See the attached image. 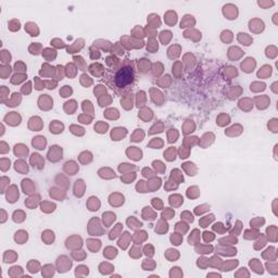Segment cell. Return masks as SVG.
Segmentation results:
<instances>
[{"label":"cell","instance_id":"cell-51","mask_svg":"<svg viewBox=\"0 0 278 278\" xmlns=\"http://www.w3.org/2000/svg\"><path fill=\"white\" fill-rule=\"evenodd\" d=\"M183 276V273H181V268L179 267H173L172 270H171V273H170V276L171 277H173V276Z\"/></svg>","mask_w":278,"mask_h":278},{"label":"cell","instance_id":"cell-48","mask_svg":"<svg viewBox=\"0 0 278 278\" xmlns=\"http://www.w3.org/2000/svg\"><path fill=\"white\" fill-rule=\"evenodd\" d=\"M83 109H84V111H86L87 110V113H88V110H90L91 112L94 111V109H92V104L89 100L83 101Z\"/></svg>","mask_w":278,"mask_h":278},{"label":"cell","instance_id":"cell-33","mask_svg":"<svg viewBox=\"0 0 278 278\" xmlns=\"http://www.w3.org/2000/svg\"><path fill=\"white\" fill-rule=\"evenodd\" d=\"M158 42H156L154 38H151L150 40H149V45L147 46V49H149V50L151 51V52H154V51L158 50Z\"/></svg>","mask_w":278,"mask_h":278},{"label":"cell","instance_id":"cell-54","mask_svg":"<svg viewBox=\"0 0 278 278\" xmlns=\"http://www.w3.org/2000/svg\"><path fill=\"white\" fill-rule=\"evenodd\" d=\"M208 264H209V260L204 259V258L198 260V266H199V267H202V268H204V267H205Z\"/></svg>","mask_w":278,"mask_h":278},{"label":"cell","instance_id":"cell-45","mask_svg":"<svg viewBox=\"0 0 278 278\" xmlns=\"http://www.w3.org/2000/svg\"><path fill=\"white\" fill-rule=\"evenodd\" d=\"M181 220H187L188 222H193V215L192 214H190L189 212H183L181 214Z\"/></svg>","mask_w":278,"mask_h":278},{"label":"cell","instance_id":"cell-49","mask_svg":"<svg viewBox=\"0 0 278 278\" xmlns=\"http://www.w3.org/2000/svg\"><path fill=\"white\" fill-rule=\"evenodd\" d=\"M152 204H153V206L156 209V210H161L162 209V201L159 199V198H153L152 199Z\"/></svg>","mask_w":278,"mask_h":278},{"label":"cell","instance_id":"cell-17","mask_svg":"<svg viewBox=\"0 0 278 278\" xmlns=\"http://www.w3.org/2000/svg\"><path fill=\"white\" fill-rule=\"evenodd\" d=\"M196 251L198 253H201V254H209V253H212L213 251V247L212 246H197L196 247Z\"/></svg>","mask_w":278,"mask_h":278},{"label":"cell","instance_id":"cell-59","mask_svg":"<svg viewBox=\"0 0 278 278\" xmlns=\"http://www.w3.org/2000/svg\"><path fill=\"white\" fill-rule=\"evenodd\" d=\"M46 85H47L48 89H54L56 88L57 82L54 81H46Z\"/></svg>","mask_w":278,"mask_h":278},{"label":"cell","instance_id":"cell-42","mask_svg":"<svg viewBox=\"0 0 278 278\" xmlns=\"http://www.w3.org/2000/svg\"><path fill=\"white\" fill-rule=\"evenodd\" d=\"M203 238H204V241L205 242H210L212 240H214L215 236L213 233H210V231H204L203 233Z\"/></svg>","mask_w":278,"mask_h":278},{"label":"cell","instance_id":"cell-31","mask_svg":"<svg viewBox=\"0 0 278 278\" xmlns=\"http://www.w3.org/2000/svg\"><path fill=\"white\" fill-rule=\"evenodd\" d=\"M213 220H214V215L213 214H210V215H208V216H204L202 220L200 221L201 227H206L208 224H210Z\"/></svg>","mask_w":278,"mask_h":278},{"label":"cell","instance_id":"cell-12","mask_svg":"<svg viewBox=\"0 0 278 278\" xmlns=\"http://www.w3.org/2000/svg\"><path fill=\"white\" fill-rule=\"evenodd\" d=\"M65 171L69 173L70 175H75V173L77 172L78 166L74 161H69L65 163V166H64Z\"/></svg>","mask_w":278,"mask_h":278},{"label":"cell","instance_id":"cell-41","mask_svg":"<svg viewBox=\"0 0 278 278\" xmlns=\"http://www.w3.org/2000/svg\"><path fill=\"white\" fill-rule=\"evenodd\" d=\"M174 215H175V212L173 211V210H171V209H166V210L162 213V217H163V218H168V220L172 218Z\"/></svg>","mask_w":278,"mask_h":278},{"label":"cell","instance_id":"cell-32","mask_svg":"<svg viewBox=\"0 0 278 278\" xmlns=\"http://www.w3.org/2000/svg\"><path fill=\"white\" fill-rule=\"evenodd\" d=\"M70 129H71V131H72L74 135H78V136H82V135L85 134V129H84L83 127H79V126L72 125Z\"/></svg>","mask_w":278,"mask_h":278},{"label":"cell","instance_id":"cell-11","mask_svg":"<svg viewBox=\"0 0 278 278\" xmlns=\"http://www.w3.org/2000/svg\"><path fill=\"white\" fill-rule=\"evenodd\" d=\"M126 153L128 154V158H131L134 160H140L141 159V151L139 149H136V147H131L126 151Z\"/></svg>","mask_w":278,"mask_h":278},{"label":"cell","instance_id":"cell-38","mask_svg":"<svg viewBox=\"0 0 278 278\" xmlns=\"http://www.w3.org/2000/svg\"><path fill=\"white\" fill-rule=\"evenodd\" d=\"M72 92H73V90H72V88H71V87H70V86H64L63 88L60 90V95H61L62 97L65 98V97H69V96L71 95Z\"/></svg>","mask_w":278,"mask_h":278},{"label":"cell","instance_id":"cell-60","mask_svg":"<svg viewBox=\"0 0 278 278\" xmlns=\"http://www.w3.org/2000/svg\"><path fill=\"white\" fill-rule=\"evenodd\" d=\"M206 205H201V206H197L196 208V213L197 214H201V213H203V212H205V211H208V209H209V206L206 209H204L205 208Z\"/></svg>","mask_w":278,"mask_h":278},{"label":"cell","instance_id":"cell-16","mask_svg":"<svg viewBox=\"0 0 278 278\" xmlns=\"http://www.w3.org/2000/svg\"><path fill=\"white\" fill-rule=\"evenodd\" d=\"M42 240H45L47 245L52 243L54 241V234H53V231L46 230L45 233H42Z\"/></svg>","mask_w":278,"mask_h":278},{"label":"cell","instance_id":"cell-27","mask_svg":"<svg viewBox=\"0 0 278 278\" xmlns=\"http://www.w3.org/2000/svg\"><path fill=\"white\" fill-rule=\"evenodd\" d=\"M191 21L192 22H195V20H193V17H191V15H186V17H184V20L181 21V27H188V26H191Z\"/></svg>","mask_w":278,"mask_h":278},{"label":"cell","instance_id":"cell-22","mask_svg":"<svg viewBox=\"0 0 278 278\" xmlns=\"http://www.w3.org/2000/svg\"><path fill=\"white\" fill-rule=\"evenodd\" d=\"M199 239H200V234H199V230H198V229H195V230L192 231L191 236H189V239H188V241H189L190 245H196Z\"/></svg>","mask_w":278,"mask_h":278},{"label":"cell","instance_id":"cell-2","mask_svg":"<svg viewBox=\"0 0 278 278\" xmlns=\"http://www.w3.org/2000/svg\"><path fill=\"white\" fill-rule=\"evenodd\" d=\"M72 266V261L69 260L66 256H60L58 259V270L60 273H65Z\"/></svg>","mask_w":278,"mask_h":278},{"label":"cell","instance_id":"cell-29","mask_svg":"<svg viewBox=\"0 0 278 278\" xmlns=\"http://www.w3.org/2000/svg\"><path fill=\"white\" fill-rule=\"evenodd\" d=\"M164 158H166L168 161H173L175 160V149L171 147L170 149H167L164 152Z\"/></svg>","mask_w":278,"mask_h":278},{"label":"cell","instance_id":"cell-7","mask_svg":"<svg viewBox=\"0 0 278 278\" xmlns=\"http://www.w3.org/2000/svg\"><path fill=\"white\" fill-rule=\"evenodd\" d=\"M85 192V183L83 179H78L75 181V186H74V193L76 197H82Z\"/></svg>","mask_w":278,"mask_h":278},{"label":"cell","instance_id":"cell-26","mask_svg":"<svg viewBox=\"0 0 278 278\" xmlns=\"http://www.w3.org/2000/svg\"><path fill=\"white\" fill-rule=\"evenodd\" d=\"M20 101H21V97H20L19 94H13V97H12V99L10 101H8V104L7 106H10V107H15V106H19Z\"/></svg>","mask_w":278,"mask_h":278},{"label":"cell","instance_id":"cell-23","mask_svg":"<svg viewBox=\"0 0 278 278\" xmlns=\"http://www.w3.org/2000/svg\"><path fill=\"white\" fill-rule=\"evenodd\" d=\"M160 37H161V40L163 42V45H166L171 40V38H172V33L170 31H163L161 33V35H160Z\"/></svg>","mask_w":278,"mask_h":278},{"label":"cell","instance_id":"cell-4","mask_svg":"<svg viewBox=\"0 0 278 278\" xmlns=\"http://www.w3.org/2000/svg\"><path fill=\"white\" fill-rule=\"evenodd\" d=\"M5 120H6V122L8 123V124H10V125H19L20 122H21V116H20L19 114L15 113V112H11L10 114H8L6 117H5Z\"/></svg>","mask_w":278,"mask_h":278},{"label":"cell","instance_id":"cell-43","mask_svg":"<svg viewBox=\"0 0 278 278\" xmlns=\"http://www.w3.org/2000/svg\"><path fill=\"white\" fill-rule=\"evenodd\" d=\"M14 69H15V71H17V73L25 72L26 66H25V64L23 63V62L19 61V62H17V63H15V66H14Z\"/></svg>","mask_w":278,"mask_h":278},{"label":"cell","instance_id":"cell-20","mask_svg":"<svg viewBox=\"0 0 278 278\" xmlns=\"http://www.w3.org/2000/svg\"><path fill=\"white\" fill-rule=\"evenodd\" d=\"M270 74H272V67L268 65H264L262 67V71L258 73V76L259 77H267V76H270Z\"/></svg>","mask_w":278,"mask_h":278},{"label":"cell","instance_id":"cell-3","mask_svg":"<svg viewBox=\"0 0 278 278\" xmlns=\"http://www.w3.org/2000/svg\"><path fill=\"white\" fill-rule=\"evenodd\" d=\"M48 159L53 162H57L60 159H62V148H60L59 146H52L48 153Z\"/></svg>","mask_w":278,"mask_h":278},{"label":"cell","instance_id":"cell-57","mask_svg":"<svg viewBox=\"0 0 278 278\" xmlns=\"http://www.w3.org/2000/svg\"><path fill=\"white\" fill-rule=\"evenodd\" d=\"M153 174L154 173L151 170H149V168H144V171H142V175L145 176V177H152Z\"/></svg>","mask_w":278,"mask_h":278},{"label":"cell","instance_id":"cell-14","mask_svg":"<svg viewBox=\"0 0 278 278\" xmlns=\"http://www.w3.org/2000/svg\"><path fill=\"white\" fill-rule=\"evenodd\" d=\"M250 266L256 274H263V267H262L261 262L258 259H253L250 262Z\"/></svg>","mask_w":278,"mask_h":278},{"label":"cell","instance_id":"cell-47","mask_svg":"<svg viewBox=\"0 0 278 278\" xmlns=\"http://www.w3.org/2000/svg\"><path fill=\"white\" fill-rule=\"evenodd\" d=\"M145 254L147 256H152L153 254H154V249H153V247L152 246H150V245H147L145 247Z\"/></svg>","mask_w":278,"mask_h":278},{"label":"cell","instance_id":"cell-5","mask_svg":"<svg viewBox=\"0 0 278 278\" xmlns=\"http://www.w3.org/2000/svg\"><path fill=\"white\" fill-rule=\"evenodd\" d=\"M31 163L33 164L34 167H37V168H42L45 166V161L44 159L42 158V156H39L37 153H34L31 158Z\"/></svg>","mask_w":278,"mask_h":278},{"label":"cell","instance_id":"cell-25","mask_svg":"<svg viewBox=\"0 0 278 278\" xmlns=\"http://www.w3.org/2000/svg\"><path fill=\"white\" fill-rule=\"evenodd\" d=\"M98 70H103V66L101 65V64H99V63L92 64V65H90V66H89V71H90V72H91L94 75L100 76L101 74L98 72Z\"/></svg>","mask_w":278,"mask_h":278},{"label":"cell","instance_id":"cell-53","mask_svg":"<svg viewBox=\"0 0 278 278\" xmlns=\"http://www.w3.org/2000/svg\"><path fill=\"white\" fill-rule=\"evenodd\" d=\"M213 229L215 231H218V233H224L225 231V228H224V225L222 223H216L214 226H213Z\"/></svg>","mask_w":278,"mask_h":278},{"label":"cell","instance_id":"cell-40","mask_svg":"<svg viewBox=\"0 0 278 278\" xmlns=\"http://www.w3.org/2000/svg\"><path fill=\"white\" fill-rule=\"evenodd\" d=\"M268 128L274 133H277V120L273 119V120L268 121Z\"/></svg>","mask_w":278,"mask_h":278},{"label":"cell","instance_id":"cell-36","mask_svg":"<svg viewBox=\"0 0 278 278\" xmlns=\"http://www.w3.org/2000/svg\"><path fill=\"white\" fill-rule=\"evenodd\" d=\"M42 56L47 59H48V56H50V59H54L57 56V52L54 50H52V49H50V48H47V49H45V50L42 51Z\"/></svg>","mask_w":278,"mask_h":278},{"label":"cell","instance_id":"cell-28","mask_svg":"<svg viewBox=\"0 0 278 278\" xmlns=\"http://www.w3.org/2000/svg\"><path fill=\"white\" fill-rule=\"evenodd\" d=\"M25 220V214L23 213L22 211H15L13 213V221L14 222H23V221Z\"/></svg>","mask_w":278,"mask_h":278},{"label":"cell","instance_id":"cell-63","mask_svg":"<svg viewBox=\"0 0 278 278\" xmlns=\"http://www.w3.org/2000/svg\"><path fill=\"white\" fill-rule=\"evenodd\" d=\"M211 276H215V277H221L220 274H216V273H211V274H208V277H211Z\"/></svg>","mask_w":278,"mask_h":278},{"label":"cell","instance_id":"cell-64","mask_svg":"<svg viewBox=\"0 0 278 278\" xmlns=\"http://www.w3.org/2000/svg\"><path fill=\"white\" fill-rule=\"evenodd\" d=\"M1 212H2V213H3V217H2V221H1V222H2V223H5V222H6V216H7V215H6V212L3 211V210H2V211H1Z\"/></svg>","mask_w":278,"mask_h":278},{"label":"cell","instance_id":"cell-56","mask_svg":"<svg viewBox=\"0 0 278 278\" xmlns=\"http://www.w3.org/2000/svg\"><path fill=\"white\" fill-rule=\"evenodd\" d=\"M179 153H181V159H186V158H188V156H189V150L185 151V148L181 147V150H179Z\"/></svg>","mask_w":278,"mask_h":278},{"label":"cell","instance_id":"cell-55","mask_svg":"<svg viewBox=\"0 0 278 278\" xmlns=\"http://www.w3.org/2000/svg\"><path fill=\"white\" fill-rule=\"evenodd\" d=\"M31 86H32L31 82H28L27 84H25V85L22 87V92H23V94H29V92H31Z\"/></svg>","mask_w":278,"mask_h":278},{"label":"cell","instance_id":"cell-44","mask_svg":"<svg viewBox=\"0 0 278 278\" xmlns=\"http://www.w3.org/2000/svg\"><path fill=\"white\" fill-rule=\"evenodd\" d=\"M153 166L156 167V171H160V172H164L165 171V165L161 161H154L153 162Z\"/></svg>","mask_w":278,"mask_h":278},{"label":"cell","instance_id":"cell-6","mask_svg":"<svg viewBox=\"0 0 278 278\" xmlns=\"http://www.w3.org/2000/svg\"><path fill=\"white\" fill-rule=\"evenodd\" d=\"M254 66H255V60L253 58H248L246 61H243L241 63V67L243 69V71L247 73L252 72Z\"/></svg>","mask_w":278,"mask_h":278},{"label":"cell","instance_id":"cell-15","mask_svg":"<svg viewBox=\"0 0 278 278\" xmlns=\"http://www.w3.org/2000/svg\"><path fill=\"white\" fill-rule=\"evenodd\" d=\"M27 238H28L27 233H25L24 230L17 231V234H15V237H14V239H15V241L19 242L20 245H22L23 242H25L26 240H27Z\"/></svg>","mask_w":278,"mask_h":278},{"label":"cell","instance_id":"cell-34","mask_svg":"<svg viewBox=\"0 0 278 278\" xmlns=\"http://www.w3.org/2000/svg\"><path fill=\"white\" fill-rule=\"evenodd\" d=\"M25 78H26L25 75H23V74H21V73H17V74L13 75V77H12L11 82H12V84H20L21 82L24 81Z\"/></svg>","mask_w":278,"mask_h":278},{"label":"cell","instance_id":"cell-50","mask_svg":"<svg viewBox=\"0 0 278 278\" xmlns=\"http://www.w3.org/2000/svg\"><path fill=\"white\" fill-rule=\"evenodd\" d=\"M40 48H42V46H40L39 44H33L31 47H29V51H31L32 54H38L39 52L37 50L40 49Z\"/></svg>","mask_w":278,"mask_h":278},{"label":"cell","instance_id":"cell-62","mask_svg":"<svg viewBox=\"0 0 278 278\" xmlns=\"http://www.w3.org/2000/svg\"><path fill=\"white\" fill-rule=\"evenodd\" d=\"M154 129H156V133H161V131H162V124H161V123H160V124H158V125L156 124V125L153 126V127L150 129V131H154ZM150 131H149V133H150Z\"/></svg>","mask_w":278,"mask_h":278},{"label":"cell","instance_id":"cell-1","mask_svg":"<svg viewBox=\"0 0 278 278\" xmlns=\"http://www.w3.org/2000/svg\"><path fill=\"white\" fill-rule=\"evenodd\" d=\"M134 82V71L133 67L125 65L121 67L115 75V84L120 88H125Z\"/></svg>","mask_w":278,"mask_h":278},{"label":"cell","instance_id":"cell-52","mask_svg":"<svg viewBox=\"0 0 278 278\" xmlns=\"http://www.w3.org/2000/svg\"><path fill=\"white\" fill-rule=\"evenodd\" d=\"M78 120L81 121L82 123H84V124H90V122H91V117L90 116H88V115H81V116L78 117Z\"/></svg>","mask_w":278,"mask_h":278},{"label":"cell","instance_id":"cell-61","mask_svg":"<svg viewBox=\"0 0 278 278\" xmlns=\"http://www.w3.org/2000/svg\"><path fill=\"white\" fill-rule=\"evenodd\" d=\"M42 67H44V69H49V70H52V69H53V67H51L50 65H49V64H47V63H46V64H42ZM40 75L49 76V74H48L47 70H46L45 72H40Z\"/></svg>","mask_w":278,"mask_h":278},{"label":"cell","instance_id":"cell-39","mask_svg":"<svg viewBox=\"0 0 278 278\" xmlns=\"http://www.w3.org/2000/svg\"><path fill=\"white\" fill-rule=\"evenodd\" d=\"M175 228L177 231H181V234H184V233H186L188 230V225L185 224V223H177Z\"/></svg>","mask_w":278,"mask_h":278},{"label":"cell","instance_id":"cell-21","mask_svg":"<svg viewBox=\"0 0 278 278\" xmlns=\"http://www.w3.org/2000/svg\"><path fill=\"white\" fill-rule=\"evenodd\" d=\"M67 241H71L73 242L72 245L67 246V248H71V249H74V248H79L82 246V238L81 237H76L75 236V241H73V237H71V238H67Z\"/></svg>","mask_w":278,"mask_h":278},{"label":"cell","instance_id":"cell-19","mask_svg":"<svg viewBox=\"0 0 278 278\" xmlns=\"http://www.w3.org/2000/svg\"><path fill=\"white\" fill-rule=\"evenodd\" d=\"M127 224H128V227L131 228V229H136V228L141 227L142 226L141 223L138 222L135 217H129V218L127 220Z\"/></svg>","mask_w":278,"mask_h":278},{"label":"cell","instance_id":"cell-8","mask_svg":"<svg viewBox=\"0 0 278 278\" xmlns=\"http://www.w3.org/2000/svg\"><path fill=\"white\" fill-rule=\"evenodd\" d=\"M126 134H127L126 128L117 127V128H114L113 131H112L111 137L113 138V140H120L121 138H123V137L125 136Z\"/></svg>","mask_w":278,"mask_h":278},{"label":"cell","instance_id":"cell-35","mask_svg":"<svg viewBox=\"0 0 278 278\" xmlns=\"http://www.w3.org/2000/svg\"><path fill=\"white\" fill-rule=\"evenodd\" d=\"M264 218H254V220H252L250 222V225H251V227H255V228H259V227H261V225H263L264 224Z\"/></svg>","mask_w":278,"mask_h":278},{"label":"cell","instance_id":"cell-30","mask_svg":"<svg viewBox=\"0 0 278 278\" xmlns=\"http://www.w3.org/2000/svg\"><path fill=\"white\" fill-rule=\"evenodd\" d=\"M171 241H172L173 245L179 246L183 241V236L179 234H173L172 237H171Z\"/></svg>","mask_w":278,"mask_h":278},{"label":"cell","instance_id":"cell-37","mask_svg":"<svg viewBox=\"0 0 278 278\" xmlns=\"http://www.w3.org/2000/svg\"><path fill=\"white\" fill-rule=\"evenodd\" d=\"M128 238H129V234H128V233H124V236H123L122 239L119 241V246H120L121 248H123V249H126L127 245H126L125 242L129 241V240H128Z\"/></svg>","mask_w":278,"mask_h":278},{"label":"cell","instance_id":"cell-13","mask_svg":"<svg viewBox=\"0 0 278 278\" xmlns=\"http://www.w3.org/2000/svg\"><path fill=\"white\" fill-rule=\"evenodd\" d=\"M33 181H29V179H23L22 181V186H23V189H24V192L25 193H27V195H31L32 192L35 191V187H34Z\"/></svg>","mask_w":278,"mask_h":278},{"label":"cell","instance_id":"cell-46","mask_svg":"<svg viewBox=\"0 0 278 278\" xmlns=\"http://www.w3.org/2000/svg\"><path fill=\"white\" fill-rule=\"evenodd\" d=\"M245 235H250V236H247L246 238L247 239H254V238H256V237H259V233L256 230H246V233H245Z\"/></svg>","mask_w":278,"mask_h":278},{"label":"cell","instance_id":"cell-58","mask_svg":"<svg viewBox=\"0 0 278 278\" xmlns=\"http://www.w3.org/2000/svg\"><path fill=\"white\" fill-rule=\"evenodd\" d=\"M90 51H91V59H99L100 58V52L98 50H95L94 48H90Z\"/></svg>","mask_w":278,"mask_h":278},{"label":"cell","instance_id":"cell-10","mask_svg":"<svg viewBox=\"0 0 278 278\" xmlns=\"http://www.w3.org/2000/svg\"><path fill=\"white\" fill-rule=\"evenodd\" d=\"M46 145H47V140H46L45 137L38 136V137H36V138H34L33 146L35 148H37V149H39V150L44 149V148L46 147Z\"/></svg>","mask_w":278,"mask_h":278},{"label":"cell","instance_id":"cell-24","mask_svg":"<svg viewBox=\"0 0 278 278\" xmlns=\"http://www.w3.org/2000/svg\"><path fill=\"white\" fill-rule=\"evenodd\" d=\"M123 228V225L122 224H117L115 227H114V229L113 230H111V233H110V236H109V238L110 239H115L117 236H119V234H120V231H121V229Z\"/></svg>","mask_w":278,"mask_h":278},{"label":"cell","instance_id":"cell-18","mask_svg":"<svg viewBox=\"0 0 278 278\" xmlns=\"http://www.w3.org/2000/svg\"><path fill=\"white\" fill-rule=\"evenodd\" d=\"M108 128H109V125L107 123L102 122V121H99V122L97 123V125L95 126V131L100 134H103L108 131Z\"/></svg>","mask_w":278,"mask_h":278},{"label":"cell","instance_id":"cell-9","mask_svg":"<svg viewBox=\"0 0 278 278\" xmlns=\"http://www.w3.org/2000/svg\"><path fill=\"white\" fill-rule=\"evenodd\" d=\"M64 129V125L59 121H52L50 123V131L53 134H60Z\"/></svg>","mask_w":278,"mask_h":278}]
</instances>
